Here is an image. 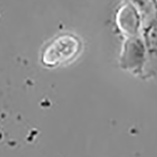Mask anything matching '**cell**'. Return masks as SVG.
<instances>
[{"instance_id":"1","label":"cell","mask_w":157,"mask_h":157,"mask_svg":"<svg viewBox=\"0 0 157 157\" xmlns=\"http://www.w3.org/2000/svg\"><path fill=\"white\" fill-rule=\"evenodd\" d=\"M80 50L78 39L71 35L56 38L45 48L42 56L43 64L54 67L70 61L76 57Z\"/></svg>"},{"instance_id":"2","label":"cell","mask_w":157,"mask_h":157,"mask_svg":"<svg viewBox=\"0 0 157 157\" xmlns=\"http://www.w3.org/2000/svg\"><path fill=\"white\" fill-rule=\"evenodd\" d=\"M147 43L150 51L157 54V20L150 25L147 31Z\"/></svg>"}]
</instances>
